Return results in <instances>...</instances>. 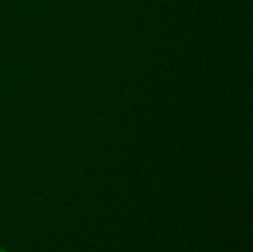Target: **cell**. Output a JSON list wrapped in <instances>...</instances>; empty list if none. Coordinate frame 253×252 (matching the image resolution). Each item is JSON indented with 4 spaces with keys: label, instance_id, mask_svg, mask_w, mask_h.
Listing matches in <instances>:
<instances>
[{
    "label": "cell",
    "instance_id": "6da1fadb",
    "mask_svg": "<svg viewBox=\"0 0 253 252\" xmlns=\"http://www.w3.org/2000/svg\"><path fill=\"white\" fill-rule=\"evenodd\" d=\"M0 252H6V251H3V250H0Z\"/></svg>",
    "mask_w": 253,
    "mask_h": 252
}]
</instances>
